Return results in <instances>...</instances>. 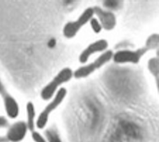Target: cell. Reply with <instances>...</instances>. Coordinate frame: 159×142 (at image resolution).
Returning <instances> with one entry per match:
<instances>
[{
    "label": "cell",
    "mask_w": 159,
    "mask_h": 142,
    "mask_svg": "<svg viewBox=\"0 0 159 142\" xmlns=\"http://www.w3.org/2000/svg\"><path fill=\"white\" fill-rule=\"evenodd\" d=\"M74 77V72L71 69L66 67L61 70L53 80L46 85L41 92V97L43 100H51L58 91L59 86L69 82Z\"/></svg>",
    "instance_id": "obj_1"
},
{
    "label": "cell",
    "mask_w": 159,
    "mask_h": 142,
    "mask_svg": "<svg viewBox=\"0 0 159 142\" xmlns=\"http://www.w3.org/2000/svg\"><path fill=\"white\" fill-rule=\"evenodd\" d=\"M67 91L65 88H61L58 90L53 100L46 106L39 115L36 122V127L38 129L42 130L45 128L48 122L50 114L63 102L67 95Z\"/></svg>",
    "instance_id": "obj_2"
},
{
    "label": "cell",
    "mask_w": 159,
    "mask_h": 142,
    "mask_svg": "<svg viewBox=\"0 0 159 142\" xmlns=\"http://www.w3.org/2000/svg\"><path fill=\"white\" fill-rule=\"evenodd\" d=\"M113 55L114 53L111 50H107L104 52L93 62L75 70L74 72V77L77 79H81L89 76L95 71L101 68L108 62L112 58Z\"/></svg>",
    "instance_id": "obj_3"
},
{
    "label": "cell",
    "mask_w": 159,
    "mask_h": 142,
    "mask_svg": "<svg viewBox=\"0 0 159 142\" xmlns=\"http://www.w3.org/2000/svg\"><path fill=\"white\" fill-rule=\"evenodd\" d=\"M94 15L93 8H86L75 21L69 22L63 27V33L67 38H72L78 33L81 29L93 18Z\"/></svg>",
    "instance_id": "obj_4"
},
{
    "label": "cell",
    "mask_w": 159,
    "mask_h": 142,
    "mask_svg": "<svg viewBox=\"0 0 159 142\" xmlns=\"http://www.w3.org/2000/svg\"><path fill=\"white\" fill-rule=\"evenodd\" d=\"M148 47H143L135 51L120 50L114 54L112 58L116 63H118V64H124V63L138 64L141 58L148 52Z\"/></svg>",
    "instance_id": "obj_5"
},
{
    "label": "cell",
    "mask_w": 159,
    "mask_h": 142,
    "mask_svg": "<svg viewBox=\"0 0 159 142\" xmlns=\"http://www.w3.org/2000/svg\"><path fill=\"white\" fill-rule=\"evenodd\" d=\"M0 95L3 97L5 109L7 116L11 119L17 118L19 114V104L17 100L7 91L1 80H0Z\"/></svg>",
    "instance_id": "obj_6"
},
{
    "label": "cell",
    "mask_w": 159,
    "mask_h": 142,
    "mask_svg": "<svg viewBox=\"0 0 159 142\" xmlns=\"http://www.w3.org/2000/svg\"><path fill=\"white\" fill-rule=\"evenodd\" d=\"M28 130L25 122L22 121L16 122L9 127L6 138L8 142H20L25 138Z\"/></svg>",
    "instance_id": "obj_7"
},
{
    "label": "cell",
    "mask_w": 159,
    "mask_h": 142,
    "mask_svg": "<svg viewBox=\"0 0 159 142\" xmlns=\"http://www.w3.org/2000/svg\"><path fill=\"white\" fill-rule=\"evenodd\" d=\"M108 43L105 39H99L89 44L79 55V62L81 64H85L89 57L96 53L105 52L107 49Z\"/></svg>",
    "instance_id": "obj_8"
},
{
    "label": "cell",
    "mask_w": 159,
    "mask_h": 142,
    "mask_svg": "<svg viewBox=\"0 0 159 142\" xmlns=\"http://www.w3.org/2000/svg\"><path fill=\"white\" fill-rule=\"evenodd\" d=\"M94 14H96L102 27L107 30H112L116 25V18L113 13L102 10L99 7L93 8Z\"/></svg>",
    "instance_id": "obj_9"
},
{
    "label": "cell",
    "mask_w": 159,
    "mask_h": 142,
    "mask_svg": "<svg viewBox=\"0 0 159 142\" xmlns=\"http://www.w3.org/2000/svg\"><path fill=\"white\" fill-rule=\"evenodd\" d=\"M26 112L27 116V121L26 123L27 125V127L29 131L33 132L34 131L36 126V110L34 105L32 102H28L26 105Z\"/></svg>",
    "instance_id": "obj_10"
},
{
    "label": "cell",
    "mask_w": 159,
    "mask_h": 142,
    "mask_svg": "<svg viewBox=\"0 0 159 142\" xmlns=\"http://www.w3.org/2000/svg\"><path fill=\"white\" fill-rule=\"evenodd\" d=\"M48 142H62L57 131L53 128H49L44 132Z\"/></svg>",
    "instance_id": "obj_11"
},
{
    "label": "cell",
    "mask_w": 159,
    "mask_h": 142,
    "mask_svg": "<svg viewBox=\"0 0 159 142\" xmlns=\"http://www.w3.org/2000/svg\"><path fill=\"white\" fill-rule=\"evenodd\" d=\"M90 25L93 29V30L95 33H99L101 32L102 29V27L100 23V22L96 18H92L90 21Z\"/></svg>",
    "instance_id": "obj_12"
},
{
    "label": "cell",
    "mask_w": 159,
    "mask_h": 142,
    "mask_svg": "<svg viewBox=\"0 0 159 142\" xmlns=\"http://www.w3.org/2000/svg\"><path fill=\"white\" fill-rule=\"evenodd\" d=\"M32 138L33 139L34 142H48L46 139H45L39 133L35 131L32 132Z\"/></svg>",
    "instance_id": "obj_13"
},
{
    "label": "cell",
    "mask_w": 159,
    "mask_h": 142,
    "mask_svg": "<svg viewBox=\"0 0 159 142\" xmlns=\"http://www.w3.org/2000/svg\"><path fill=\"white\" fill-rule=\"evenodd\" d=\"M9 126L8 119L4 117L0 116V128H6Z\"/></svg>",
    "instance_id": "obj_14"
},
{
    "label": "cell",
    "mask_w": 159,
    "mask_h": 142,
    "mask_svg": "<svg viewBox=\"0 0 159 142\" xmlns=\"http://www.w3.org/2000/svg\"><path fill=\"white\" fill-rule=\"evenodd\" d=\"M0 142H8L6 136H0Z\"/></svg>",
    "instance_id": "obj_15"
}]
</instances>
